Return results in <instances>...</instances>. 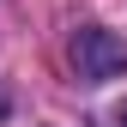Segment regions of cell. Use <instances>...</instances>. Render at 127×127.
<instances>
[{
	"label": "cell",
	"instance_id": "cell-1",
	"mask_svg": "<svg viewBox=\"0 0 127 127\" xmlns=\"http://www.w3.org/2000/svg\"><path fill=\"white\" fill-rule=\"evenodd\" d=\"M67 61H73L79 79L103 85V79H121V73H127V42L115 36V30H103V24H85V30H73Z\"/></svg>",
	"mask_w": 127,
	"mask_h": 127
},
{
	"label": "cell",
	"instance_id": "cell-2",
	"mask_svg": "<svg viewBox=\"0 0 127 127\" xmlns=\"http://www.w3.org/2000/svg\"><path fill=\"white\" fill-rule=\"evenodd\" d=\"M115 127H127V103H121V109H115Z\"/></svg>",
	"mask_w": 127,
	"mask_h": 127
}]
</instances>
